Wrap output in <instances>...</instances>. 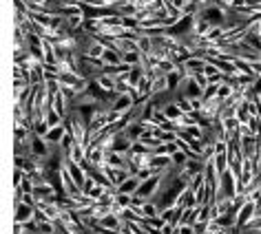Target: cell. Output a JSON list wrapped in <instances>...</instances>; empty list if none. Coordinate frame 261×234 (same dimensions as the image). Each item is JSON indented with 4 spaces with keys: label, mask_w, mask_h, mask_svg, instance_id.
Returning a JSON list of instances; mask_svg holds the SVG:
<instances>
[{
    "label": "cell",
    "mask_w": 261,
    "mask_h": 234,
    "mask_svg": "<svg viewBox=\"0 0 261 234\" xmlns=\"http://www.w3.org/2000/svg\"><path fill=\"white\" fill-rule=\"evenodd\" d=\"M153 174H158V172H155L151 166H144V168H140V170H138V177H140V181H146V179H151Z\"/></svg>",
    "instance_id": "obj_35"
},
{
    "label": "cell",
    "mask_w": 261,
    "mask_h": 234,
    "mask_svg": "<svg viewBox=\"0 0 261 234\" xmlns=\"http://www.w3.org/2000/svg\"><path fill=\"white\" fill-rule=\"evenodd\" d=\"M177 223H168V221H166V223H164V227H162V230H160V234H177Z\"/></svg>",
    "instance_id": "obj_38"
},
{
    "label": "cell",
    "mask_w": 261,
    "mask_h": 234,
    "mask_svg": "<svg viewBox=\"0 0 261 234\" xmlns=\"http://www.w3.org/2000/svg\"><path fill=\"white\" fill-rule=\"evenodd\" d=\"M60 232V225L56 221H42L38 223V234H58Z\"/></svg>",
    "instance_id": "obj_24"
},
{
    "label": "cell",
    "mask_w": 261,
    "mask_h": 234,
    "mask_svg": "<svg viewBox=\"0 0 261 234\" xmlns=\"http://www.w3.org/2000/svg\"><path fill=\"white\" fill-rule=\"evenodd\" d=\"M175 102H177V106L184 110V113H191V110H195L193 108V100H188V97H184V95H175Z\"/></svg>",
    "instance_id": "obj_30"
},
{
    "label": "cell",
    "mask_w": 261,
    "mask_h": 234,
    "mask_svg": "<svg viewBox=\"0 0 261 234\" xmlns=\"http://www.w3.org/2000/svg\"><path fill=\"white\" fill-rule=\"evenodd\" d=\"M29 84L31 86H44L47 84V75H44V64H36L34 69H29Z\"/></svg>",
    "instance_id": "obj_12"
},
{
    "label": "cell",
    "mask_w": 261,
    "mask_h": 234,
    "mask_svg": "<svg viewBox=\"0 0 261 234\" xmlns=\"http://www.w3.org/2000/svg\"><path fill=\"white\" fill-rule=\"evenodd\" d=\"M160 212H162V206L158 203L155 199H148L146 201V206H144V217H160Z\"/></svg>",
    "instance_id": "obj_25"
},
{
    "label": "cell",
    "mask_w": 261,
    "mask_h": 234,
    "mask_svg": "<svg viewBox=\"0 0 261 234\" xmlns=\"http://www.w3.org/2000/svg\"><path fill=\"white\" fill-rule=\"evenodd\" d=\"M257 212H259V206L254 203V201L248 199V203H246V206L239 210V214H237V223H234V225L244 230V227H246V225H248V223H250V221L254 219V214H257Z\"/></svg>",
    "instance_id": "obj_6"
},
{
    "label": "cell",
    "mask_w": 261,
    "mask_h": 234,
    "mask_svg": "<svg viewBox=\"0 0 261 234\" xmlns=\"http://www.w3.org/2000/svg\"><path fill=\"white\" fill-rule=\"evenodd\" d=\"M142 51H126V53H122V60L124 64H128V67H138V64H142Z\"/></svg>",
    "instance_id": "obj_22"
},
{
    "label": "cell",
    "mask_w": 261,
    "mask_h": 234,
    "mask_svg": "<svg viewBox=\"0 0 261 234\" xmlns=\"http://www.w3.org/2000/svg\"><path fill=\"white\" fill-rule=\"evenodd\" d=\"M175 95H184V97H188V100H201V97H204V89H201L197 84V80L191 75V77L184 80V84H181Z\"/></svg>",
    "instance_id": "obj_5"
},
{
    "label": "cell",
    "mask_w": 261,
    "mask_h": 234,
    "mask_svg": "<svg viewBox=\"0 0 261 234\" xmlns=\"http://www.w3.org/2000/svg\"><path fill=\"white\" fill-rule=\"evenodd\" d=\"M102 62H104V67H120V64H124L122 53L117 49H111V47H107V51H104Z\"/></svg>",
    "instance_id": "obj_15"
},
{
    "label": "cell",
    "mask_w": 261,
    "mask_h": 234,
    "mask_svg": "<svg viewBox=\"0 0 261 234\" xmlns=\"http://www.w3.org/2000/svg\"><path fill=\"white\" fill-rule=\"evenodd\" d=\"M160 217L164 219V221H168V223H173V221H175V206H166V208H162Z\"/></svg>",
    "instance_id": "obj_34"
},
{
    "label": "cell",
    "mask_w": 261,
    "mask_h": 234,
    "mask_svg": "<svg viewBox=\"0 0 261 234\" xmlns=\"http://www.w3.org/2000/svg\"><path fill=\"white\" fill-rule=\"evenodd\" d=\"M164 179H166V174H153L151 179L142 181L140 190L135 192V194H142L144 199H155V194L162 190V184H164Z\"/></svg>",
    "instance_id": "obj_3"
},
{
    "label": "cell",
    "mask_w": 261,
    "mask_h": 234,
    "mask_svg": "<svg viewBox=\"0 0 261 234\" xmlns=\"http://www.w3.org/2000/svg\"><path fill=\"white\" fill-rule=\"evenodd\" d=\"M188 159H191V157H188V153H184V151H175L173 153V164H175V168H184Z\"/></svg>",
    "instance_id": "obj_29"
},
{
    "label": "cell",
    "mask_w": 261,
    "mask_h": 234,
    "mask_svg": "<svg viewBox=\"0 0 261 234\" xmlns=\"http://www.w3.org/2000/svg\"><path fill=\"white\" fill-rule=\"evenodd\" d=\"M104 192H107V186H102V184H95L93 188H91V190L87 192V194H84V197H89V199H93V201H97V199H100L102 197V194Z\"/></svg>",
    "instance_id": "obj_32"
},
{
    "label": "cell",
    "mask_w": 261,
    "mask_h": 234,
    "mask_svg": "<svg viewBox=\"0 0 261 234\" xmlns=\"http://www.w3.org/2000/svg\"><path fill=\"white\" fill-rule=\"evenodd\" d=\"M232 62H234V67H237V71H239V73H244V75H250V77H257V75L252 73V64L248 62V60H244V57H234Z\"/></svg>",
    "instance_id": "obj_23"
},
{
    "label": "cell",
    "mask_w": 261,
    "mask_h": 234,
    "mask_svg": "<svg viewBox=\"0 0 261 234\" xmlns=\"http://www.w3.org/2000/svg\"><path fill=\"white\" fill-rule=\"evenodd\" d=\"M153 155H171V146H168V144H160L153 151Z\"/></svg>",
    "instance_id": "obj_40"
},
{
    "label": "cell",
    "mask_w": 261,
    "mask_h": 234,
    "mask_svg": "<svg viewBox=\"0 0 261 234\" xmlns=\"http://www.w3.org/2000/svg\"><path fill=\"white\" fill-rule=\"evenodd\" d=\"M164 223L166 221L162 219V217H148V219H144V227L146 230H162V227H164Z\"/></svg>",
    "instance_id": "obj_27"
},
{
    "label": "cell",
    "mask_w": 261,
    "mask_h": 234,
    "mask_svg": "<svg viewBox=\"0 0 261 234\" xmlns=\"http://www.w3.org/2000/svg\"><path fill=\"white\" fill-rule=\"evenodd\" d=\"M211 29H213V24L208 20H204L201 16L195 18V36L197 38H206L208 34H211Z\"/></svg>",
    "instance_id": "obj_18"
},
{
    "label": "cell",
    "mask_w": 261,
    "mask_h": 234,
    "mask_svg": "<svg viewBox=\"0 0 261 234\" xmlns=\"http://www.w3.org/2000/svg\"><path fill=\"white\" fill-rule=\"evenodd\" d=\"M219 86H221V84H217V82H211V84H208V86L204 89V97H201V100H204V102H208V100H215V97H217V93H219Z\"/></svg>",
    "instance_id": "obj_28"
},
{
    "label": "cell",
    "mask_w": 261,
    "mask_h": 234,
    "mask_svg": "<svg viewBox=\"0 0 261 234\" xmlns=\"http://www.w3.org/2000/svg\"><path fill=\"white\" fill-rule=\"evenodd\" d=\"M199 16L211 22L213 27H226L228 24V11L224 7H219V5H215V3L211 5V7H206Z\"/></svg>",
    "instance_id": "obj_2"
},
{
    "label": "cell",
    "mask_w": 261,
    "mask_h": 234,
    "mask_svg": "<svg viewBox=\"0 0 261 234\" xmlns=\"http://www.w3.org/2000/svg\"><path fill=\"white\" fill-rule=\"evenodd\" d=\"M162 110H164V115H166L171 122H175L177 126L181 124V117L186 115L184 110H181V108L177 106V102H168V104H164V106H162Z\"/></svg>",
    "instance_id": "obj_13"
},
{
    "label": "cell",
    "mask_w": 261,
    "mask_h": 234,
    "mask_svg": "<svg viewBox=\"0 0 261 234\" xmlns=\"http://www.w3.org/2000/svg\"><path fill=\"white\" fill-rule=\"evenodd\" d=\"M67 159L75 161V164H82V161L87 159V146H82V144H75L73 148H71V153L67 155Z\"/></svg>",
    "instance_id": "obj_19"
},
{
    "label": "cell",
    "mask_w": 261,
    "mask_h": 234,
    "mask_svg": "<svg viewBox=\"0 0 261 234\" xmlns=\"http://www.w3.org/2000/svg\"><path fill=\"white\" fill-rule=\"evenodd\" d=\"M49 124H47V120H40V122H36L34 124V135H40V137H44V135L49 133Z\"/></svg>",
    "instance_id": "obj_33"
},
{
    "label": "cell",
    "mask_w": 261,
    "mask_h": 234,
    "mask_svg": "<svg viewBox=\"0 0 261 234\" xmlns=\"http://www.w3.org/2000/svg\"><path fill=\"white\" fill-rule=\"evenodd\" d=\"M107 166L109 168H126V155L117 151H107Z\"/></svg>",
    "instance_id": "obj_16"
},
{
    "label": "cell",
    "mask_w": 261,
    "mask_h": 234,
    "mask_svg": "<svg viewBox=\"0 0 261 234\" xmlns=\"http://www.w3.org/2000/svg\"><path fill=\"white\" fill-rule=\"evenodd\" d=\"M36 219V208L27 203H18L16 206V223H29Z\"/></svg>",
    "instance_id": "obj_8"
},
{
    "label": "cell",
    "mask_w": 261,
    "mask_h": 234,
    "mask_svg": "<svg viewBox=\"0 0 261 234\" xmlns=\"http://www.w3.org/2000/svg\"><path fill=\"white\" fill-rule=\"evenodd\" d=\"M204 168H206V161L201 159V157H191L186 161V166L181 168V172H186L188 177H195V174H199V172H204Z\"/></svg>",
    "instance_id": "obj_11"
},
{
    "label": "cell",
    "mask_w": 261,
    "mask_h": 234,
    "mask_svg": "<svg viewBox=\"0 0 261 234\" xmlns=\"http://www.w3.org/2000/svg\"><path fill=\"white\" fill-rule=\"evenodd\" d=\"M140 186H142V181L138 174H130V177L126 181H122L120 186H117V192H124V194H135L140 190Z\"/></svg>",
    "instance_id": "obj_14"
},
{
    "label": "cell",
    "mask_w": 261,
    "mask_h": 234,
    "mask_svg": "<svg viewBox=\"0 0 261 234\" xmlns=\"http://www.w3.org/2000/svg\"><path fill=\"white\" fill-rule=\"evenodd\" d=\"M111 108H115V110H120V113H128V110H133L135 108V100H133V95H115V100L113 104H111Z\"/></svg>",
    "instance_id": "obj_10"
},
{
    "label": "cell",
    "mask_w": 261,
    "mask_h": 234,
    "mask_svg": "<svg viewBox=\"0 0 261 234\" xmlns=\"http://www.w3.org/2000/svg\"><path fill=\"white\" fill-rule=\"evenodd\" d=\"M259 124H261V117H259Z\"/></svg>",
    "instance_id": "obj_41"
},
{
    "label": "cell",
    "mask_w": 261,
    "mask_h": 234,
    "mask_svg": "<svg viewBox=\"0 0 261 234\" xmlns=\"http://www.w3.org/2000/svg\"><path fill=\"white\" fill-rule=\"evenodd\" d=\"M95 82H97V86H100L104 93H115V84H117V80H115L113 75L102 73L100 77H95Z\"/></svg>",
    "instance_id": "obj_17"
},
{
    "label": "cell",
    "mask_w": 261,
    "mask_h": 234,
    "mask_svg": "<svg viewBox=\"0 0 261 234\" xmlns=\"http://www.w3.org/2000/svg\"><path fill=\"white\" fill-rule=\"evenodd\" d=\"M29 148H31V157H36V159H49L51 157V146L44 141V137H40V135H31Z\"/></svg>",
    "instance_id": "obj_4"
},
{
    "label": "cell",
    "mask_w": 261,
    "mask_h": 234,
    "mask_svg": "<svg viewBox=\"0 0 261 234\" xmlns=\"http://www.w3.org/2000/svg\"><path fill=\"white\" fill-rule=\"evenodd\" d=\"M75 144H77V141H75V137H73V133L67 131V135L62 137V141H60V146H58V148H60V153L64 155V157H67V155L71 153V148H73Z\"/></svg>",
    "instance_id": "obj_20"
},
{
    "label": "cell",
    "mask_w": 261,
    "mask_h": 234,
    "mask_svg": "<svg viewBox=\"0 0 261 234\" xmlns=\"http://www.w3.org/2000/svg\"><path fill=\"white\" fill-rule=\"evenodd\" d=\"M107 67H104L102 60H97V57H91L87 53H80V75L87 77V80H95V77H100Z\"/></svg>",
    "instance_id": "obj_1"
},
{
    "label": "cell",
    "mask_w": 261,
    "mask_h": 234,
    "mask_svg": "<svg viewBox=\"0 0 261 234\" xmlns=\"http://www.w3.org/2000/svg\"><path fill=\"white\" fill-rule=\"evenodd\" d=\"M67 135V124H60V126H54V128H49V133L44 135V141H47L49 146H60V141L62 137Z\"/></svg>",
    "instance_id": "obj_9"
},
{
    "label": "cell",
    "mask_w": 261,
    "mask_h": 234,
    "mask_svg": "<svg viewBox=\"0 0 261 234\" xmlns=\"http://www.w3.org/2000/svg\"><path fill=\"white\" fill-rule=\"evenodd\" d=\"M24 179H27V170H22V168H16V172H14V186L18 188Z\"/></svg>",
    "instance_id": "obj_36"
},
{
    "label": "cell",
    "mask_w": 261,
    "mask_h": 234,
    "mask_svg": "<svg viewBox=\"0 0 261 234\" xmlns=\"http://www.w3.org/2000/svg\"><path fill=\"white\" fill-rule=\"evenodd\" d=\"M175 69H177V64H175V60H171V57H164V60L158 62V71H160V73H164V75L173 73Z\"/></svg>",
    "instance_id": "obj_26"
},
{
    "label": "cell",
    "mask_w": 261,
    "mask_h": 234,
    "mask_svg": "<svg viewBox=\"0 0 261 234\" xmlns=\"http://www.w3.org/2000/svg\"><path fill=\"white\" fill-rule=\"evenodd\" d=\"M206 64H208L206 57L193 55V57H188V60L184 62V67H186V71H188V75H197V73H204Z\"/></svg>",
    "instance_id": "obj_7"
},
{
    "label": "cell",
    "mask_w": 261,
    "mask_h": 234,
    "mask_svg": "<svg viewBox=\"0 0 261 234\" xmlns=\"http://www.w3.org/2000/svg\"><path fill=\"white\" fill-rule=\"evenodd\" d=\"M44 120H47V124H49L51 128H54V126H60V124H64V120H67V117L60 115L56 108H49V110H47V115H44Z\"/></svg>",
    "instance_id": "obj_21"
},
{
    "label": "cell",
    "mask_w": 261,
    "mask_h": 234,
    "mask_svg": "<svg viewBox=\"0 0 261 234\" xmlns=\"http://www.w3.org/2000/svg\"><path fill=\"white\" fill-rule=\"evenodd\" d=\"M177 234H197V227H195V225H179Z\"/></svg>",
    "instance_id": "obj_39"
},
{
    "label": "cell",
    "mask_w": 261,
    "mask_h": 234,
    "mask_svg": "<svg viewBox=\"0 0 261 234\" xmlns=\"http://www.w3.org/2000/svg\"><path fill=\"white\" fill-rule=\"evenodd\" d=\"M18 188H22V192H36V184H34V181H31L29 174H27V179H24V181H22V184L18 186Z\"/></svg>",
    "instance_id": "obj_37"
},
{
    "label": "cell",
    "mask_w": 261,
    "mask_h": 234,
    "mask_svg": "<svg viewBox=\"0 0 261 234\" xmlns=\"http://www.w3.org/2000/svg\"><path fill=\"white\" fill-rule=\"evenodd\" d=\"M232 95H234V91H232V86H230V84H228V82H224V84H221V86H219V93H217V97H219V100H221V102H226V100H230Z\"/></svg>",
    "instance_id": "obj_31"
}]
</instances>
